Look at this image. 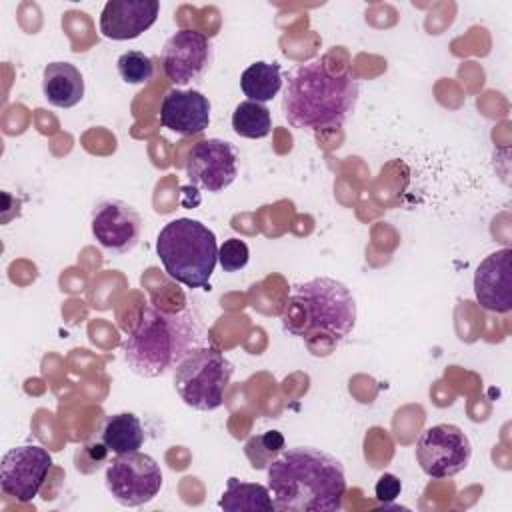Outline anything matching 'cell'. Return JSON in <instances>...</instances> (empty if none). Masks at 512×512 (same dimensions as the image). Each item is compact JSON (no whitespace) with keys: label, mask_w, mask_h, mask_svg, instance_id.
<instances>
[{"label":"cell","mask_w":512,"mask_h":512,"mask_svg":"<svg viewBox=\"0 0 512 512\" xmlns=\"http://www.w3.org/2000/svg\"><path fill=\"white\" fill-rule=\"evenodd\" d=\"M360 84L354 72L330 56H316L288 74L282 112L290 126L318 132L342 126L356 110Z\"/></svg>","instance_id":"obj_1"},{"label":"cell","mask_w":512,"mask_h":512,"mask_svg":"<svg viewBox=\"0 0 512 512\" xmlns=\"http://www.w3.org/2000/svg\"><path fill=\"white\" fill-rule=\"evenodd\" d=\"M240 88L244 96H248V100L252 102L264 104L272 100L282 88L280 66L276 62H264V60L250 64L240 76Z\"/></svg>","instance_id":"obj_19"},{"label":"cell","mask_w":512,"mask_h":512,"mask_svg":"<svg viewBox=\"0 0 512 512\" xmlns=\"http://www.w3.org/2000/svg\"><path fill=\"white\" fill-rule=\"evenodd\" d=\"M188 180L206 192H222L238 176V152L220 138L196 142L186 156Z\"/></svg>","instance_id":"obj_10"},{"label":"cell","mask_w":512,"mask_h":512,"mask_svg":"<svg viewBox=\"0 0 512 512\" xmlns=\"http://www.w3.org/2000/svg\"><path fill=\"white\" fill-rule=\"evenodd\" d=\"M160 62L172 84L186 86L198 82L210 68L212 44L202 32L178 30L164 42Z\"/></svg>","instance_id":"obj_11"},{"label":"cell","mask_w":512,"mask_h":512,"mask_svg":"<svg viewBox=\"0 0 512 512\" xmlns=\"http://www.w3.org/2000/svg\"><path fill=\"white\" fill-rule=\"evenodd\" d=\"M282 324L286 332L308 344L324 336L334 346L354 330L356 300L346 284L318 276L292 286L282 310Z\"/></svg>","instance_id":"obj_4"},{"label":"cell","mask_w":512,"mask_h":512,"mask_svg":"<svg viewBox=\"0 0 512 512\" xmlns=\"http://www.w3.org/2000/svg\"><path fill=\"white\" fill-rule=\"evenodd\" d=\"M156 254L166 274L188 288H210L218 262L216 234L194 218H176L162 226Z\"/></svg>","instance_id":"obj_5"},{"label":"cell","mask_w":512,"mask_h":512,"mask_svg":"<svg viewBox=\"0 0 512 512\" xmlns=\"http://www.w3.org/2000/svg\"><path fill=\"white\" fill-rule=\"evenodd\" d=\"M104 484L110 496L126 508L142 506L154 500L162 488L160 464L140 450L116 454L104 474Z\"/></svg>","instance_id":"obj_7"},{"label":"cell","mask_w":512,"mask_h":512,"mask_svg":"<svg viewBox=\"0 0 512 512\" xmlns=\"http://www.w3.org/2000/svg\"><path fill=\"white\" fill-rule=\"evenodd\" d=\"M158 0H110L100 14V32L110 40H134L158 18Z\"/></svg>","instance_id":"obj_15"},{"label":"cell","mask_w":512,"mask_h":512,"mask_svg":"<svg viewBox=\"0 0 512 512\" xmlns=\"http://www.w3.org/2000/svg\"><path fill=\"white\" fill-rule=\"evenodd\" d=\"M268 490L282 512H336L346 492L344 466L320 448H288L268 464Z\"/></svg>","instance_id":"obj_2"},{"label":"cell","mask_w":512,"mask_h":512,"mask_svg":"<svg viewBox=\"0 0 512 512\" xmlns=\"http://www.w3.org/2000/svg\"><path fill=\"white\" fill-rule=\"evenodd\" d=\"M512 250L500 248L488 254L474 272V296L478 304L494 314L512 310Z\"/></svg>","instance_id":"obj_13"},{"label":"cell","mask_w":512,"mask_h":512,"mask_svg":"<svg viewBox=\"0 0 512 512\" xmlns=\"http://www.w3.org/2000/svg\"><path fill=\"white\" fill-rule=\"evenodd\" d=\"M416 462L430 478H450L462 472L472 460V442L456 424H434L416 442Z\"/></svg>","instance_id":"obj_8"},{"label":"cell","mask_w":512,"mask_h":512,"mask_svg":"<svg viewBox=\"0 0 512 512\" xmlns=\"http://www.w3.org/2000/svg\"><path fill=\"white\" fill-rule=\"evenodd\" d=\"M52 468V456L38 444L10 448L0 462V490L16 502H30Z\"/></svg>","instance_id":"obj_9"},{"label":"cell","mask_w":512,"mask_h":512,"mask_svg":"<svg viewBox=\"0 0 512 512\" xmlns=\"http://www.w3.org/2000/svg\"><path fill=\"white\" fill-rule=\"evenodd\" d=\"M232 128L242 138H264L272 130V114L264 104L244 100L232 112Z\"/></svg>","instance_id":"obj_20"},{"label":"cell","mask_w":512,"mask_h":512,"mask_svg":"<svg viewBox=\"0 0 512 512\" xmlns=\"http://www.w3.org/2000/svg\"><path fill=\"white\" fill-rule=\"evenodd\" d=\"M146 440L140 418L132 412H118L104 420L100 428V442L114 454H128L142 448Z\"/></svg>","instance_id":"obj_17"},{"label":"cell","mask_w":512,"mask_h":512,"mask_svg":"<svg viewBox=\"0 0 512 512\" xmlns=\"http://www.w3.org/2000/svg\"><path fill=\"white\" fill-rule=\"evenodd\" d=\"M226 512H272L274 502L270 490L258 482H244L234 476L228 478L226 490L218 502Z\"/></svg>","instance_id":"obj_18"},{"label":"cell","mask_w":512,"mask_h":512,"mask_svg":"<svg viewBox=\"0 0 512 512\" xmlns=\"http://www.w3.org/2000/svg\"><path fill=\"white\" fill-rule=\"evenodd\" d=\"M118 74L126 84H146L154 78L152 58L140 50H128L116 60Z\"/></svg>","instance_id":"obj_21"},{"label":"cell","mask_w":512,"mask_h":512,"mask_svg":"<svg viewBox=\"0 0 512 512\" xmlns=\"http://www.w3.org/2000/svg\"><path fill=\"white\" fill-rule=\"evenodd\" d=\"M90 230L108 254L122 256L136 248L142 236L140 214L122 200H104L92 210Z\"/></svg>","instance_id":"obj_12"},{"label":"cell","mask_w":512,"mask_h":512,"mask_svg":"<svg viewBox=\"0 0 512 512\" xmlns=\"http://www.w3.org/2000/svg\"><path fill=\"white\" fill-rule=\"evenodd\" d=\"M256 438L262 444V448L266 452H270V454L282 452V448H284V436L278 430H268V432H264V434H260Z\"/></svg>","instance_id":"obj_24"},{"label":"cell","mask_w":512,"mask_h":512,"mask_svg":"<svg viewBox=\"0 0 512 512\" xmlns=\"http://www.w3.org/2000/svg\"><path fill=\"white\" fill-rule=\"evenodd\" d=\"M250 250L248 244L240 238H228L218 248V262L224 272H238L248 264Z\"/></svg>","instance_id":"obj_22"},{"label":"cell","mask_w":512,"mask_h":512,"mask_svg":"<svg viewBox=\"0 0 512 512\" xmlns=\"http://www.w3.org/2000/svg\"><path fill=\"white\" fill-rule=\"evenodd\" d=\"M400 490H402V482L398 476L394 474H382L378 480H376V486H374V494L380 502H392L400 496Z\"/></svg>","instance_id":"obj_23"},{"label":"cell","mask_w":512,"mask_h":512,"mask_svg":"<svg viewBox=\"0 0 512 512\" xmlns=\"http://www.w3.org/2000/svg\"><path fill=\"white\" fill-rule=\"evenodd\" d=\"M42 92L48 104L72 108L84 98V76L70 62H50L42 70Z\"/></svg>","instance_id":"obj_16"},{"label":"cell","mask_w":512,"mask_h":512,"mask_svg":"<svg viewBox=\"0 0 512 512\" xmlns=\"http://www.w3.org/2000/svg\"><path fill=\"white\" fill-rule=\"evenodd\" d=\"M234 374V364L216 348L200 346L174 368V388L180 400L200 412L224 404V390Z\"/></svg>","instance_id":"obj_6"},{"label":"cell","mask_w":512,"mask_h":512,"mask_svg":"<svg viewBox=\"0 0 512 512\" xmlns=\"http://www.w3.org/2000/svg\"><path fill=\"white\" fill-rule=\"evenodd\" d=\"M210 112L212 104L202 92L172 88L162 98L160 124L174 134L192 136L208 128Z\"/></svg>","instance_id":"obj_14"},{"label":"cell","mask_w":512,"mask_h":512,"mask_svg":"<svg viewBox=\"0 0 512 512\" xmlns=\"http://www.w3.org/2000/svg\"><path fill=\"white\" fill-rule=\"evenodd\" d=\"M206 342V328L192 308L166 312L154 304H144L136 326L122 342V352L134 374L158 378L174 372L192 350L208 346Z\"/></svg>","instance_id":"obj_3"}]
</instances>
